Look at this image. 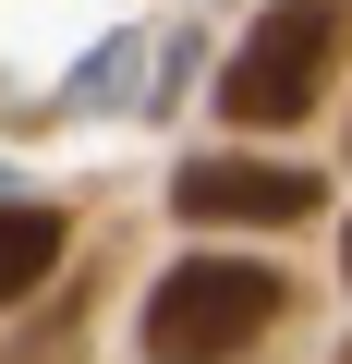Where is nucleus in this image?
<instances>
[{"mask_svg":"<svg viewBox=\"0 0 352 364\" xmlns=\"http://www.w3.org/2000/svg\"><path fill=\"white\" fill-rule=\"evenodd\" d=\"M267 328H279V267H255V255H183L146 291V352L158 364H231Z\"/></svg>","mask_w":352,"mask_h":364,"instance_id":"nucleus-1","label":"nucleus"},{"mask_svg":"<svg viewBox=\"0 0 352 364\" xmlns=\"http://www.w3.org/2000/svg\"><path fill=\"white\" fill-rule=\"evenodd\" d=\"M340 49H352V0H267V25L231 49V73H219V109L231 122H304L316 97H328V73H340Z\"/></svg>","mask_w":352,"mask_h":364,"instance_id":"nucleus-2","label":"nucleus"},{"mask_svg":"<svg viewBox=\"0 0 352 364\" xmlns=\"http://www.w3.org/2000/svg\"><path fill=\"white\" fill-rule=\"evenodd\" d=\"M170 207L195 231H292L316 207V170H292V158H195L170 182Z\"/></svg>","mask_w":352,"mask_h":364,"instance_id":"nucleus-3","label":"nucleus"},{"mask_svg":"<svg viewBox=\"0 0 352 364\" xmlns=\"http://www.w3.org/2000/svg\"><path fill=\"white\" fill-rule=\"evenodd\" d=\"M49 267H61V207H0V304L49 291Z\"/></svg>","mask_w":352,"mask_h":364,"instance_id":"nucleus-4","label":"nucleus"},{"mask_svg":"<svg viewBox=\"0 0 352 364\" xmlns=\"http://www.w3.org/2000/svg\"><path fill=\"white\" fill-rule=\"evenodd\" d=\"M73 352H85V328H73V304H49V316H37L13 352H0V364H73Z\"/></svg>","mask_w":352,"mask_h":364,"instance_id":"nucleus-5","label":"nucleus"},{"mask_svg":"<svg viewBox=\"0 0 352 364\" xmlns=\"http://www.w3.org/2000/svg\"><path fill=\"white\" fill-rule=\"evenodd\" d=\"M340 267H352V231H340Z\"/></svg>","mask_w":352,"mask_h":364,"instance_id":"nucleus-6","label":"nucleus"},{"mask_svg":"<svg viewBox=\"0 0 352 364\" xmlns=\"http://www.w3.org/2000/svg\"><path fill=\"white\" fill-rule=\"evenodd\" d=\"M340 364H352V352H340Z\"/></svg>","mask_w":352,"mask_h":364,"instance_id":"nucleus-7","label":"nucleus"}]
</instances>
